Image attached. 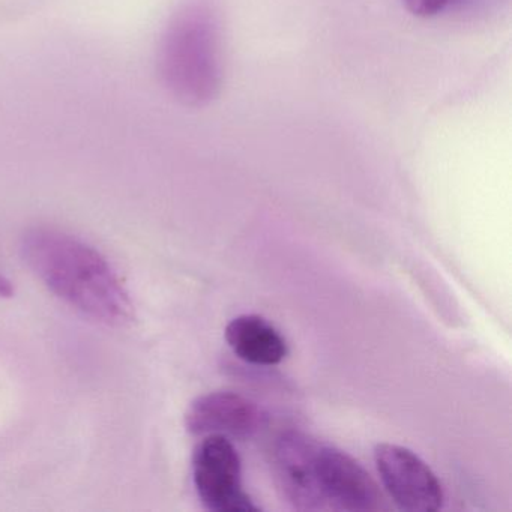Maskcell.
Masks as SVG:
<instances>
[{
    "instance_id": "5b68a950",
    "label": "cell",
    "mask_w": 512,
    "mask_h": 512,
    "mask_svg": "<svg viewBox=\"0 0 512 512\" xmlns=\"http://www.w3.org/2000/svg\"><path fill=\"white\" fill-rule=\"evenodd\" d=\"M317 487L325 509L368 512L385 508L370 473L346 452L320 443L316 454Z\"/></svg>"
},
{
    "instance_id": "30bf717a",
    "label": "cell",
    "mask_w": 512,
    "mask_h": 512,
    "mask_svg": "<svg viewBox=\"0 0 512 512\" xmlns=\"http://www.w3.org/2000/svg\"><path fill=\"white\" fill-rule=\"evenodd\" d=\"M14 293L13 283L0 272V298H11Z\"/></svg>"
},
{
    "instance_id": "3957f363",
    "label": "cell",
    "mask_w": 512,
    "mask_h": 512,
    "mask_svg": "<svg viewBox=\"0 0 512 512\" xmlns=\"http://www.w3.org/2000/svg\"><path fill=\"white\" fill-rule=\"evenodd\" d=\"M193 481L203 506L212 512H259L242 485L241 458L232 440L205 436L193 454Z\"/></svg>"
},
{
    "instance_id": "6da1fadb",
    "label": "cell",
    "mask_w": 512,
    "mask_h": 512,
    "mask_svg": "<svg viewBox=\"0 0 512 512\" xmlns=\"http://www.w3.org/2000/svg\"><path fill=\"white\" fill-rule=\"evenodd\" d=\"M23 260L41 283L83 316L113 328L134 320L124 284L91 245L53 229H32L20 244Z\"/></svg>"
},
{
    "instance_id": "7a4b0ae2",
    "label": "cell",
    "mask_w": 512,
    "mask_h": 512,
    "mask_svg": "<svg viewBox=\"0 0 512 512\" xmlns=\"http://www.w3.org/2000/svg\"><path fill=\"white\" fill-rule=\"evenodd\" d=\"M161 68L170 91L182 103L202 106L221 85L220 35L208 0L185 5L164 38Z\"/></svg>"
},
{
    "instance_id": "277c9868",
    "label": "cell",
    "mask_w": 512,
    "mask_h": 512,
    "mask_svg": "<svg viewBox=\"0 0 512 512\" xmlns=\"http://www.w3.org/2000/svg\"><path fill=\"white\" fill-rule=\"evenodd\" d=\"M374 461L383 487L403 511L436 512L443 506V490L433 470L415 452L394 443H379Z\"/></svg>"
},
{
    "instance_id": "8992f818",
    "label": "cell",
    "mask_w": 512,
    "mask_h": 512,
    "mask_svg": "<svg viewBox=\"0 0 512 512\" xmlns=\"http://www.w3.org/2000/svg\"><path fill=\"white\" fill-rule=\"evenodd\" d=\"M320 442L299 431L281 434L274 446V467L284 496L296 509H325L316 476V454Z\"/></svg>"
},
{
    "instance_id": "52a82bcc",
    "label": "cell",
    "mask_w": 512,
    "mask_h": 512,
    "mask_svg": "<svg viewBox=\"0 0 512 512\" xmlns=\"http://www.w3.org/2000/svg\"><path fill=\"white\" fill-rule=\"evenodd\" d=\"M185 425L196 436L244 440L259 428L260 412L244 395L230 391L209 392L191 403Z\"/></svg>"
},
{
    "instance_id": "9c48e42d",
    "label": "cell",
    "mask_w": 512,
    "mask_h": 512,
    "mask_svg": "<svg viewBox=\"0 0 512 512\" xmlns=\"http://www.w3.org/2000/svg\"><path fill=\"white\" fill-rule=\"evenodd\" d=\"M451 0H404L407 11L416 17H433L445 10Z\"/></svg>"
},
{
    "instance_id": "ba28073f",
    "label": "cell",
    "mask_w": 512,
    "mask_h": 512,
    "mask_svg": "<svg viewBox=\"0 0 512 512\" xmlns=\"http://www.w3.org/2000/svg\"><path fill=\"white\" fill-rule=\"evenodd\" d=\"M224 334L233 353L248 364L272 367L283 362L289 353L278 329L256 314H242L230 320Z\"/></svg>"
}]
</instances>
